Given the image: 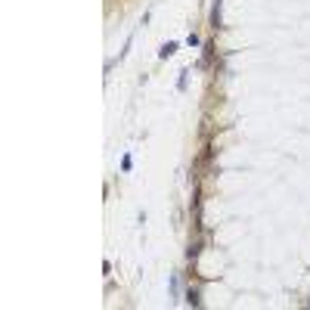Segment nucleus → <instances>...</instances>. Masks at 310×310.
Segmentation results:
<instances>
[{
  "label": "nucleus",
  "instance_id": "obj_1",
  "mask_svg": "<svg viewBox=\"0 0 310 310\" xmlns=\"http://www.w3.org/2000/svg\"><path fill=\"white\" fill-rule=\"evenodd\" d=\"M174 50H177V44H165V47L159 50V56H162V59H168V56H174Z\"/></svg>",
  "mask_w": 310,
  "mask_h": 310
}]
</instances>
